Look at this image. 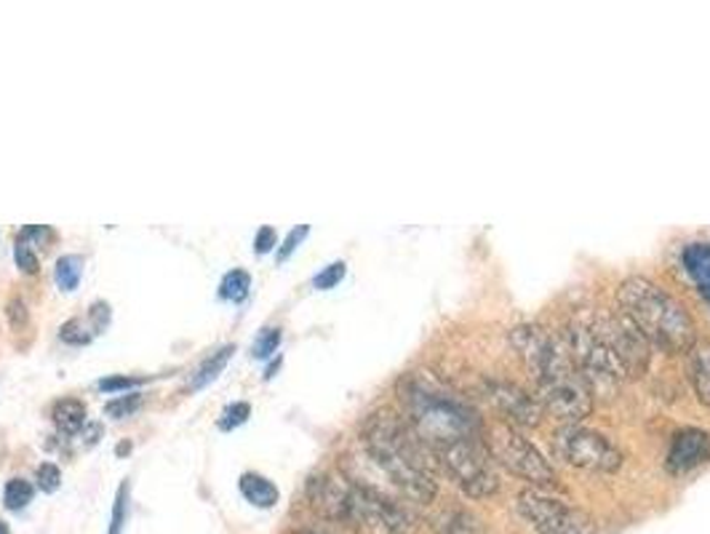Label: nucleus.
Returning a JSON list of instances; mask_svg holds the SVG:
<instances>
[{
	"mask_svg": "<svg viewBox=\"0 0 710 534\" xmlns=\"http://www.w3.org/2000/svg\"><path fill=\"white\" fill-rule=\"evenodd\" d=\"M273 246H278L276 228L262 225L260 230H257V235H254V252L257 254H268V252H273Z\"/></svg>",
	"mask_w": 710,
	"mask_h": 534,
	"instance_id": "33",
	"label": "nucleus"
},
{
	"mask_svg": "<svg viewBox=\"0 0 710 534\" xmlns=\"http://www.w3.org/2000/svg\"><path fill=\"white\" fill-rule=\"evenodd\" d=\"M304 534H318V532H304Z\"/></svg>",
	"mask_w": 710,
	"mask_h": 534,
	"instance_id": "37",
	"label": "nucleus"
},
{
	"mask_svg": "<svg viewBox=\"0 0 710 534\" xmlns=\"http://www.w3.org/2000/svg\"><path fill=\"white\" fill-rule=\"evenodd\" d=\"M430 526L438 534H487L483 521L464 507H443L441 513L430 518Z\"/></svg>",
	"mask_w": 710,
	"mask_h": 534,
	"instance_id": "14",
	"label": "nucleus"
},
{
	"mask_svg": "<svg viewBox=\"0 0 710 534\" xmlns=\"http://www.w3.org/2000/svg\"><path fill=\"white\" fill-rule=\"evenodd\" d=\"M553 450L567 465L590 473H614L626 463L614 441L586 425H563L553 436Z\"/></svg>",
	"mask_w": 710,
	"mask_h": 534,
	"instance_id": "9",
	"label": "nucleus"
},
{
	"mask_svg": "<svg viewBox=\"0 0 710 534\" xmlns=\"http://www.w3.org/2000/svg\"><path fill=\"white\" fill-rule=\"evenodd\" d=\"M241 494L257 507H276L281 500V492L270 478L260 476V473H243L241 476Z\"/></svg>",
	"mask_w": 710,
	"mask_h": 534,
	"instance_id": "16",
	"label": "nucleus"
},
{
	"mask_svg": "<svg viewBox=\"0 0 710 534\" xmlns=\"http://www.w3.org/2000/svg\"><path fill=\"white\" fill-rule=\"evenodd\" d=\"M344 273H348L344 262H331V265H327L321 270V273L316 275L313 286L318 289V292H329V289H334L337 283L344 279Z\"/></svg>",
	"mask_w": 710,
	"mask_h": 534,
	"instance_id": "28",
	"label": "nucleus"
},
{
	"mask_svg": "<svg viewBox=\"0 0 710 534\" xmlns=\"http://www.w3.org/2000/svg\"><path fill=\"white\" fill-rule=\"evenodd\" d=\"M139 406H142V395L139 393L118 395L116 401H110V404L104 406V414H108V417H112V420H123V417H131V414H134Z\"/></svg>",
	"mask_w": 710,
	"mask_h": 534,
	"instance_id": "26",
	"label": "nucleus"
},
{
	"mask_svg": "<svg viewBox=\"0 0 710 534\" xmlns=\"http://www.w3.org/2000/svg\"><path fill=\"white\" fill-rule=\"evenodd\" d=\"M617 308L657 351L679 355L689 353L697 345L692 315L660 283L641 279V275L626 279L617 289Z\"/></svg>",
	"mask_w": 710,
	"mask_h": 534,
	"instance_id": "4",
	"label": "nucleus"
},
{
	"mask_svg": "<svg viewBox=\"0 0 710 534\" xmlns=\"http://www.w3.org/2000/svg\"><path fill=\"white\" fill-rule=\"evenodd\" d=\"M0 534H11L9 524H6V521H3V518H0Z\"/></svg>",
	"mask_w": 710,
	"mask_h": 534,
	"instance_id": "35",
	"label": "nucleus"
},
{
	"mask_svg": "<svg viewBox=\"0 0 710 534\" xmlns=\"http://www.w3.org/2000/svg\"><path fill=\"white\" fill-rule=\"evenodd\" d=\"M510 342L532 372L537 401L567 425H582L593 412V387L577 366L572 351L534 324L513 329Z\"/></svg>",
	"mask_w": 710,
	"mask_h": 534,
	"instance_id": "1",
	"label": "nucleus"
},
{
	"mask_svg": "<svg viewBox=\"0 0 710 534\" xmlns=\"http://www.w3.org/2000/svg\"><path fill=\"white\" fill-rule=\"evenodd\" d=\"M14 260H17V268L22 270V273H30V275H32V273H36V270H38V254H36V249L28 246V243L17 241Z\"/></svg>",
	"mask_w": 710,
	"mask_h": 534,
	"instance_id": "31",
	"label": "nucleus"
},
{
	"mask_svg": "<svg viewBox=\"0 0 710 534\" xmlns=\"http://www.w3.org/2000/svg\"><path fill=\"white\" fill-rule=\"evenodd\" d=\"M683 270H687L689 281L694 283L697 292L710 305V243H689L681 254Z\"/></svg>",
	"mask_w": 710,
	"mask_h": 534,
	"instance_id": "13",
	"label": "nucleus"
},
{
	"mask_svg": "<svg viewBox=\"0 0 710 534\" xmlns=\"http://www.w3.org/2000/svg\"><path fill=\"white\" fill-rule=\"evenodd\" d=\"M398 399L407 414L403 420L430 452L443 450L454 441L481 436V425L473 409L420 374H409L401 380Z\"/></svg>",
	"mask_w": 710,
	"mask_h": 534,
	"instance_id": "5",
	"label": "nucleus"
},
{
	"mask_svg": "<svg viewBox=\"0 0 710 534\" xmlns=\"http://www.w3.org/2000/svg\"><path fill=\"white\" fill-rule=\"evenodd\" d=\"M593 326L596 337L601 342V351L607 355V364L612 377L620 380H639L641 374H647L649 364H652V345L636 332V326L630 324L626 315L617 310V313L603 315L596 321Z\"/></svg>",
	"mask_w": 710,
	"mask_h": 534,
	"instance_id": "8",
	"label": "nucleus"
},
{
	"mask_svg": "<svg viewBox=\"0 0 710 534\" xmlns=\"http://www.w3.org/2000/svg\"><path fill=\"white\" fill-rule=\"evenodd\" d=\"M689 380L697 401L710 409V342H697L689 351Z\"/></svg>",
	"mask_w": 710,
	"mask_h": 534,
	"instance_id": "15",
	"label": "nucleus"
},
{
	"mask_svg": "<svg viewBox=\"0 0 710 534\" xmlns=\"http://www.w3.org/2000/svg\"><path fill=\"white\" fill-rule=\"evenodd\" d=\"M710 460V433L702 427H681L670 439L666 467L670 473H689Z\"/></svg>",
	"mask_w": 710,
	"mask_h": 534,
	"instance_id": "12",
	"label": "nucleus"
},
{
	"mask_svg": "<svg viewBox=\"0 0 710 534\" xmlns=\"http://www.w3.org/2000/svg\"><path fill=\"white\" fill-rule=\"evenodd\" d=\"M516 507L537 534H596V521L582 507L550 497L542 490H523Z\"/></svg>",
	"mask_w": 710,
	"mask_h": 534,
	"instance_id": "10",
	"label": "nucleus"
},
{
	"mask_svg": "<svg viewBox=\"0 0 710 534\" xmlns=\"http://www.w3.org/2000/svg\"><path fill=\"white\" fill-rule=\"evenodd\" d=\"M489 454L500 467H506L510 476L527 481L532 490H550L556 486V471L529 439H523L519 427L508 422H497L483 439Z\"/></svg>",
	"mask_w": 710,
	"mask_h": 534,
	"instance_id": "7",
	"label": "nucleus"
},
{
	"mask_svg": "<svg viewBox=\"0 0 710 534\" xmlns=\"http://www.w3.org/2000/svg\"><path fill=\"white\" fill-rule=\"evenodd\" d=\"M59 337H62V342H68V345H89L91 340L97 337L94 329L86 326L81 319H70L68 324H62V329H59Z\"/></svg>",
	"mask_w": 710,
	"mask_h": 534,
	"instance_id": "23",
	"label": "nucleus"
},
{
	"mask_svg": "<svg viewBox=\"0 0 710 534\" xmlns=\"http://www.w3.org/2000/svg\"><path fill=\"white\" fill-rule=\"evenodd\" d=\"M308 500L321 516L367 534H414V518L407 507L361 481L316 473L308 481Z\"/></svg>",
	"mask_w": 710,
	"mask_h": 534,
	"instance_id": "3",
	"label": "nucleus"
},
{
	"mask_svg": "<svg viewBox=\"0 0 710 534\" xmlns=\"http://www.w3.org/2000/svg\"><path fill=\"white\" fill-rule=\"evenodd\" d=\"M89 321H91V329H94V334L104 332L110 324V305L108 302H94V305L89 308Z\"/></svg>",
	"mask_w": 710,
	"mask_h": 534,
	"instance_id": "34",
	"label": "nucleus"
},
{
	"mask_svg": "<svg viewBox=\"0 0 710 534\" xmlns=\"http://www.w3.org/2000/svg\"><path fill=\"white\" fill-rule=\"evenodd\" d=\"M32 497H36V486L28 478H11L3 490V505L11 513L24 511L32 503Z\"/></svg>",
	"mask_w": 710,
	"mask_h": 534,
	"instance_id": "20",
	"label": "nucleus"
},
{
	"mask_svg": "<svg viewBox=\"0 0 710 534\" xmlns=\"http://www.w3.org/2000/svg\"><path fill=\"white\" fill-rule=\"evenodd\" d=\"M361 444L382 476L411 503L428 505L438 494L433 452L417 439L409 422L393 412L369 414L361 427Z\"/></svg>",
	"mask_w": 710,
	"mask_h": 534,
	"instance_id": "2",
	"label": "nucleus"
},
{
	"mask_svg": "<svg viewBox=\"0 0 710 534\" xmlns=\"http://www.w3.org/2000/svg\"><path fill=\"white\" fill-rule=\"evenodd\" d=\"M131 450V444H121L118 446V454H123V452H129Z\"/></svg>",
	"mask_w": 710,
	"mask_h": 534,
	"instance_id": "36",
	"label": "nucleus"
},
{
	"mask_svg": "<svg viewBox=\"0 0 710 534\" xmlns=\"http://www.w3.org/2000/svg\"><path fill=\"white\" fill-rule=\"evenodd\" d=\"M142 377H123V374H116V377H104L97 382V387L102 393H121V391H131V387L142 385Z\"/></svg>",
	"mask_w": 710,
	"mask_h": 534,
	"instance_id": "30",
	"label": "nucleus"
},
{
	"mask_svg": "<svg viewBox=\"0 0 710 534\" xmlns=\"http://www.w3.org/2000/svg\"><path fill=\"white\" fill-rule=\"evenodd\" d=\"M281 340H283V334L278 326L262 329L260 337H257L254 345H251V355H254V359H270V355H276Z\"/></svg>",
	"mask_w": 710,
	"mask_h": 534,
	"instance_id": "24",
	"label": "nucleus"
},
{
	"mask_svg": "<svg viewBox=\"0 0 710 534\" xmlns=\"http://www.w3.org/2000/svg\"><path fill=\"white\" fill-rule=\"evenodd\" d=\"M251 292V275L247 270H230L219 283V296L228 302H243Z\"/></svg>",
	"mask_w": 710,
	"mask_h": 534,
	"instance_id": "21",
	"label": "nucleus"
},
{
	"mask_svg": "<svg viewBox=\"0 0 710 534\" xmlns=\"http://www.w3.org/2000/svg\"><path fill=\"white\" fill-rule=\"evenodd\" d=\"M308 233H310V225H300V228L291 230V233L287 235V241H283V246L278 249V260L287 262L289 256L297 252V246H300V243L308 239Z\"/></svg>",
	"mask_w": 710,
	"mask_h": 534,
	"instance_id": "32",
	"label": "nucleus"
},
{
	"mask_svg": "<svg viewBox=\"0 0 710 534\" xmlns=\"http://www.w3.org/2000/svg\"><path fill=\"white\" fill-rule=\"evenodd\" d=\"M249 417H251V406L247 404V401H236V404L224 409L222 417H219V431L224 433L236 431V427H241Z\"/></svg>",
	"mask_w": 710,
	"mask_h": 534,
	"instance_id": "25",
	"label": "nucleus"
},
{
	"mask_svg": "<svg viewBox=\"0 0 710 534\" xmlns=\"http://www.w3.org/2000/svg\"><path fill=\"white\" fill-rule=\"evenodd\" d=\"M51 420L62 433H81L86 427V404L78 399H62L51 409Z\"/></svg>",
	"mask_w": 710,
	"mask_h": 534,
	"instance_id": "17",
	"label": "nucleus"
},
{
	"mask_svg": "<svg viewBox=\"0 0 710 534\" xmlns=\"http://www.w3.org/2000/svg\"><path fill=\"white\" fill-rule=\"evenodd\" d=\"M232 353H236V345H224V347H219L217 353L206 355L203 364L198 366L196 374L190 377V391H201V387L209 385V382H214L219 374H222V369L228 366Z\"/></svg>",
	"mask_w": 710,
	"mask_h": 534,
	"instance_id": "18",
	"label": "nucleus"
},
{
	"mask_svg": "<svg viewBox=\"0 0 710 534\" xmlns=\"http://www.w3.org/2000/svg\"><path fill=\"white\" fill-rule=\"evenodd\" d=\"M129 494H131V484L129 481H123V484L118 486L116 503H112V518H110L108 534H123L126 518H129Z\"/></svg>",
	"mask_w": 710,
	"mask_h": 534,
	"instance_id": "22",
	"label": "nucleus"
},
{
	"mask_svg": "<svg viewBox=\"0 0 710 534\" xmlns=\"http://www.w3.org/2000/svg\"><path fill=\"white\" fill-rule=\"evenodd\" d=\"M36 481H38V490L46 494H54L59 486H62V471H59L54 463H43L38 465Z\"/></svg>",
	"mask_w": 710,
	"mask_h": 534,
	"instance_id": "27",
	"label": "nucleus"
},
{
	"mask_svg": "<svg viewBox=\"0 0 710 534\" xmlns=\"http://www.w3.org/2000/svg\"><path fill=\"white\" fill-rule=\"evenodd\" d=\"M22 243H28V246H49L51 241H54V230H51L49 225H28L19 233V239Z\"/></svg>",
	"mask_w": 710,
	"mask_h": 534,
	"instance_id": "29",
	"label": "nucleus"
},
{
	"mask_svg": "<svg viewBox=\"0 0 710 534\" xmlns=\"http://www.w3.org/2000/svg\"><path fill=\"white\" fill-rule=\"evenodd\" d=\"M436 465L447 473L451 484L470 500H487L500 492L497 463L489 454L483 439H462L433 452Z\"/></svg>",
	"mask_w": 710,
	"mask_h": 534,
	"instance_id": "6",
	"label": "nucleus"
},
{
	"mask_svg": "<svg viewBox=\"0 0 710 534\" xmlns=\"http://www.w3.org/2000/svg\"><path fill=\"white\" fill-rule=\"evenodd\" d=\"M83 279V260L78 254H64L57 260L54 281L62 292H76Z\"/></svg>",
	"mask_w": 710,
	"mask_h": 534,
	"instance_id": "19",
	"label": "nucleus"
},
{
	"mask_svg": "<svg viewBox=\"0 0 710 534\" xmlns=\"http://www.w3.org/2000/svg\"><path fill=\"white\" fill-rule=\"evenodd\" d=\"M487 399L502 422L513 427H537L542 422V404L513 382H487Z\"/></svg>",
	"mask_w": 710,
	"mask_h": 534,
	"instance_id": "11",
	"label": "nucleus"
}]
</instances>
